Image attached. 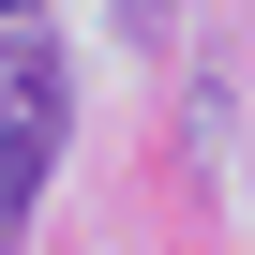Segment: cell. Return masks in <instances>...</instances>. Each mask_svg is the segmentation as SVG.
<instances>
[{
    "instance_id": "1",
    "label": "cell",
    "mask_w": 255,
    "mask_h": 255,
    "mask_svg": "<svg viewBox=\"0 0 255 255\" xmlns=\"http://www.w3.org/2000/svg\"><path fill=\"white\" fill-rule=\"evenodd\" d=\"M60 120H75L60 45H0V240H30V195L60 180Z\"/></svg>"
},
{
    "instance_id": "2",
    "label": "cell",
    "mask_w": 255,
    "mask_h": 255,
    "mask_svg": "<svg viewBox=\"0 0 255 255\" xmlns=\"http://www.w3.org/2000/svg\"><path fill=\"white\" fill-rule=\"evenodd\" d=\"M120 15H165V0H120Z\"/></svg>"
},
{
    "instance_id": "3",
    "label": "cell",
    "mask_w": 255,
    "mask_h": 255,
    "mask_svg": "<svg viewBox=\"0 0 255 255\" xmlns=\"http://www.w3.org/2000/svg\"><path fill=\"white\" fill-rule=\"evenodd\" d=\"M0 15H30V0H0Z\"/></svg>"
}]
</instances>
